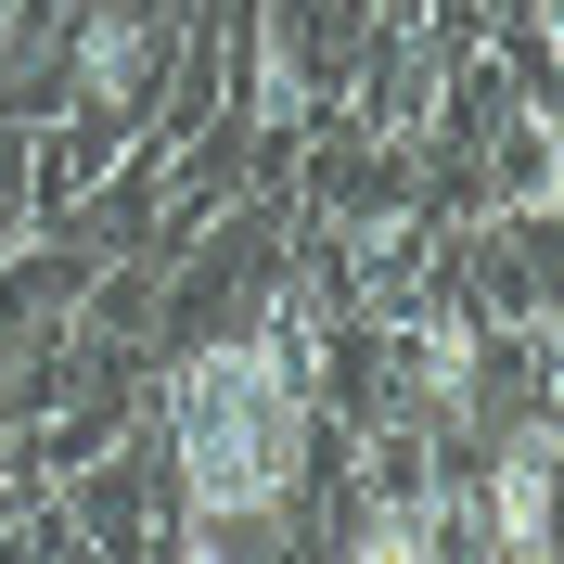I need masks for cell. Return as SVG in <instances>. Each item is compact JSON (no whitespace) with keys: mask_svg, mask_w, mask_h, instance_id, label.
<instances>
[{"mask_svg":"<svg viewBox=\"0 0 564 564\" xmlns=\"http://www.w3.org/2000/svg\"><path fill=\"white\" fill-rule=\"evenodd\" d=\"M475 527H488V552H513V564H539V552H552V423H513V436L488 449Z\"/></svg>","mask_w":564,"mask_h":564,"instance_id":"7a4b0ae2","label":"cell"},{"mask_svg":"<svg viewBox=\"0 0 564 564\" xmlns=\"http://www.w3.org/2000/svg\"><path fill=\"white\" fill-rule=\"evenodd\" d=\"M129 65H141V39L129 26H90V90H129Z\"/></svg>","mask_w":564,"mask_h":564,"instance_id":"277c9868","label":"cell"},{"mask_svg":"<svg viewBox=\"0 0 564 564\" xmlns=\"http://www.w3.org/2000/svg\"><path fill=\"white\" fill-rule=\"evenodd\" d=\"M475 372H488L475 321H462V308H436V321L411 334V398H423L436 423H462V411H475Z\"/></svg>","mask_w":564,"mask_h":564,"instance_id":"3957f363","label":"cell"},{"mask_svg":"<svg viewBox=\"0 0 564 564\" xmlns=\"http://www.w3.org/2000/svg\"><path fill=\"white\" fill-rule=\"evenodd\" d=\"M180 500H193V527L231 539L257 513L295 500L308 475V372H295V334H218L193 372H180Z\"/></svg>","mask_w":564,"mask_h":564,"instance_id":"6da1fadb","label":"cell"}]
</instances>
